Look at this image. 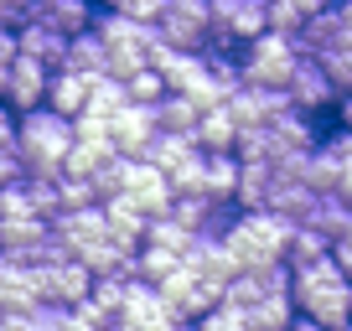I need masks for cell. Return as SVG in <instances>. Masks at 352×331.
<instances>
[{
    "instance_id": "cell-25",
    "label": "cell",
    "mask_w": 352,
    "mask_h": 331,
    "mask_svg": "<svg viewBox=\"0 0 352 331\" xmlns=\"http://www.w3.org/2000/svg\"><path fill=\"white\" fill-rule=\"evenodd\" d=\"M114 145H94V140H78L73 150H67V166H63V176H83V181H94L104 171V166L114 161Z\"/></svg>"
},
{
    "instance_id": "cell-20",
    "label": "cell",
    "mask_w": 352,
    "mask_h": 331,
    "mask_svg": "<svg viewBox=\"0 0 352 331\" xmlns=\"http://www.w3.org/2000/svg\"><path fill=\"white\" fill-rule=\"evenodd\" d=\"M67 73H88V78H104L109 73V42H104L99 32H83L67 42Z\"/></svg>"
},
{
    "instance_id": "cell-32",
    "label": "cell",
    "mask_w": 352,
    "mask_h": 331,
    "mask_svg": "<svg viewBox=\"0 0 352 331\" xmlns=\"http://www.w3.org/2000/svg\"><path fill=\"white\" fill-rule=\"evenodd\" d=\"M124 89H130V104H145V109H155V104L171 93V89H166V78L155 73V67H140V73H135Z\"/></svg>"
},
{
    "instance_id": "cell-12",
    "label": "cell",
    "mask_w": 352,
    "mask_h": 331,
    "mask_svg": "<svg viewBox=\"0 0 352 331\" xmlns=\"http://www.w3.org/2000/svg\"><path fill=\"white\" fill-rule=\"evenodd\" d=\"M347 42H352V36H347V26H342L337 5H331V11H321V16H311L306 32L296 36L300 57H311V62H327V57H331V52H342Z\"/></svg>"
},
{
    "instance_id": "cell-26",
    "label": "cell",
    "mask_w": 352,
    "mask_h": 331,
    "mask_svg": "<svg viewBox=\"0 0 352 331\" xmlns=\"http://www.w3.org/2000/svg\"><path fill=\"white\" fill-rule=\"evenodd\" d=\"M197 150H202V145L192 140V135H166V130H161V135L151 140V150H145V161H151V166H161L166 176H171L176 166L187 161V155H197Z\"/></svg>"
},
{
    "instance_id": "cell-35",
    "label": "cell",
    "mask_w": 352,
    "mask_h": 331,
    "mask_svg": "<svg viewBox=\"0 0 352 331\" xmlns=\"http://www.w3.org/2000/svg\"><path fill=\"white\" fill-rule=\"evenodd\" d=\"M166 5H171V0H114V11L130 16V21H140V26H155L166 16Z\"/></svg>"
},
{
    "instance_id": "cell-15",
    "label": "cell",
    "mask_w": 352,
    "mask_h": 331,
    "mask_svg": "<svg viewBox=\"0 0 352 331\" xmlns=\"http://www.w3.org/2000/svg\"><path fill=\"white\" fill-rule=\"evenodd\" d=\"M94 83H99V78L57 67V73H52V89H47V109H57L63 119H78V114H88V104H94Z\"/></svg>"
},
{
    "instance_id": "cell-30",
    "label": "cell",
    "mask_w": 352,
    "mask_h": 331,
    "mask_svg": "<svg viewBox=\"0 0 352 331\" xmlns=\"http://www.w3.org/2000/svg\"><path fill=\"white\" fill-rule=\"evenodd\" d=\"M130 109V89H124L120 78H99L94 83V104H88V114H99V119H120V114Z\"/></svg>"
},
{
    "instance_id": "cell-48",
    "label": "cell",
    "mask_w": 352,
    "mask_h": 331,
    "mask_svg": "<svg viewBox=\"0 0 352 331\" xmlns=\"http://www.w3.org/2000/svg\"><path fill=\"white\" fill-rule=\"evenodd\" d=\"M187 331H197V326H187Z\"/></svg>"
},
{
    "instance_id": "cell-3",
    "label": "cell",
    "mask_w": 352,
    "mask_h": 331,
    "mask_svg": "<svg viewBox=\"0 0 352 331\" xmlns=\"http://www.w3.org/2000/svg\"><path fill=\"white\" fill-rule=\"evenodd\" d=\"M296 233V222H285L280 212H239V222L228 228V249L239 259V269H270L285 264V243Z\"/></svg>"
},
{
    "instance_id": "cell-11",
    "label": "cell",
    "mask_w": 352,
    "mask_h": 331,
    "mask_svg": "<svg viewBox=\"0 0 352 331\" xmlns=\"http://www.w3.org/2000/svg\"><path fill=\"white\" fill-rule=\"evenodd\" d=\"M124 192L140 202L145 218H166V212H171V202H176L171 176H166L161 166H151V161H130V187H124Z\"/></svg>"
},
{
    "instance_id": "cell-44",
    "label": "cell",
    "mask_w": 352,
    "mask_h": 331,
    "mask_svg": "<svg viewBox=\"0 0 352 331\" xmlns=\"http://www.w3.org/2000/svg\"><path fill=\"white\" fill-rule=\"evenodd\" d=\"M290 331H327V326H316L311 316H296V326H290Z\"/></svg>"
},
{
    "instance_id": "cell-17",
    "label": "cell",
    "mask_w": 352,
    "mask_h": 331,
    "mask_svg": "<svg viewBox=\"0 0 352 331\" xmlns=\"http://www.w3.org/2000/svg\"><path fill=\"white\" fill-rule=\"evenodd\" d=\"M239 119H233V109L228 104H212V109H202V124H197V135L192 140L202 145L208 155H233L239 150Z\"/></svg>"
},
{
    "instance_id": "cell-5",
    "label": "cell",
    "mask_w": 352,
    "mask_h": 331,
    "mask_svg": "<svg viewBox=\"0 0 352 331\" xmlns=\"http://www.w3.org/2000/svg\"><path fill=\"white\" fill-rule=\"evenodd\" d=\"M270 32V0H212V36L208 47H233L243 52L249 42Z\"/></svg>"
},
{
    "instance_id": "cell-1",
    "label": "cell",
    "mask_w": 352,
    "mask_h": 331,
    "mask_svg": "<svg viewBox=\"0 0 352 331\" xmlns=\"http://www.w3.org/2000/svg\"><path fill=\"white\" fill-rule=\"evenodd\" d=\"M290 295H296V310L311 316L316 326H327V331L352 326V279L342 275L337 259H327V264H316V269H300Z\"/></svg>"
},
{
    "instance_id": "cell-38",
    "label": "cell",
    "mask_w": 352,
    "mask_h": 331,
    "mask_svg": "<svg viewBox=\"0 0 352 331\" xmlns=\"http://www.w3.org/2000/svg\"><path fill=\"white\" fill-rule=\"evenodd\" d=\"M73 135H78V140H94V145H114L109 140V119H99V114H78Z\"/></svg>"
},
{
    "instance_id": "cell-6",
    "label": "cell",
    "mask_w": 352,
    "mask_h": 331,
    "mask_svg": "<svg viewBox=\"0 0 352 331\" xmlns=\"http://www.w3.org/2000/svg\"><path fill=\"white\" fill-rule=\"evenodd\" d=\"M166 47L176 52H208V36H212V0H171L166 16L155 21Z\"/></svg>"
},
{
    "instance_id": "cell-29",
    "label": "cell",
    "mask_w": 352,
    "mask_h": 331,
    "mask_svg": "<svg viewBox=\"0 0 352 331\" xmlns=\"http://www.w3.org/2000/svg\"><path fill=\"white\" fill-rule=\"evenodd\" d=\"M182 264H187L182 254H171V249H155V243H140V254H135V269H140L145 285H161V279H171Z\"/></svg>"
},
{
    "instance_id": "cell-14",
    "label": "cell",
    "mask_w": 352,
    "mask_h": 331,
    "mask_svg": "<svg viewBox=\"0 0 352 331\" xmlns=\"http://www.w3.org/2000/svg\"><path fill=\"white\" fill-rule=\"evenodd\" d=\"M47 269V306H83L88 295H94V269H83L78 259H67V264H42Z\"/></svg>"
},
{
    "instance_id": "cell-45",
    "label": "cell",
    "mask_w": 352,
    "mask_h": 331,
    "mask_svg": "<svg viewBox=\"0 0 352 331\" xmlns=\"http://www.w3.org/2000/svg\"><path fill=\"white\" fill-rule=\"evenodd\" d=\"M342 197L352 202V161H347V171H342Z\"/></svg>"
},
{
    "instance_id": "cell-46",
    "label": "cell",
    "mask_w": 352,
    "mask_h": 331,
    "mask_svg": "<svg viewBox=\"0 0 352 331\" xmlns=\"http://www.w3.org/2000/svg\"><path fill=\"white\" fill-rule=\"evenodd\" d=\"M11 269H16V264H11V259H6V254H0V279H6V275H11Z\"/></svg>"
},
{
    "instance_id": "cell-19",
    "label": "cell",
    "mask_w": 352,
    "mask_h": 331,
    "mask_svg": "<svg viewBox=\"0 0 352 331\" xmlns=\"http://www.w3.org/2000/svg\"><path fill=\"white\" fill-rule=\"evenodd\" d=\"M104 218H109V233L120 243H130V249H140L145 243V228H151V218L140 212V202L130 197V192H120V197L104 202Z\"/></svg>"
},
{
    "instance_id": "cell-28",
    "label": "cell",
    "mask_w": 352,
    "mask_h": 331,
    "mask_svg": "<svg viewBox=\"0 0 352 331\" xmlns=\"http://www.w3.org/2000/svg\"><path fill=\"white\" fill-rule=\"evenodd\" d=\"M296 295H270V300H259V306L249 310V326L254 331H290L296 326Z\"/></svg>"
},
{
    "instance_id": "cell-16",
    "label": "cell",
    "mask_w": 352,
    "mask_h": 331,
    "mask_svg": "<svg viewBox=\"0 0 352 331\" xmlns=\"http://www.w3.org/2000/svg\"><path fill=\"white\" fill-rule=\"evenodd\" d=\"M36 21H47L63 36H83L99 21V5L94 0H36Z\"/></svg>"
},
{
    "instance_id": "cell-4",
    "label": "cell",
    "mask_w": 352,
    "mask_h": 331,
    "mask_svg": "<svg viewBox=\"0 0 352 331\" xmlns=\"http://www.w3.org/2000/svg\"><path fill=\"white\" fill-rule=\"evenodd\" d=\"M300 67V47L296 36H280V32H264L259 42L243 47V83L249 89H290V78Z\"/></svg>"
},
{
    "instance_id": "cell-10",
    "label": "cell",
    "mask_w": 352,
    "mask_h": 331,
    "mask_svg": "<svg viewBox=\"0 0 352 331\" xmlns=\"http://www.w3.org/2000/svg\"><path fill=\"white\" fill-rule=\"evenodd\" d=\"M155 135H161V124H155V109H145V104H130V109L109 124V140H114V150H120L124 161H145Z\"/></svg>"
},
{
    "instance_id": "cell-43",
    "label": "cell",
    "mask_w": 352,
    "mask_h": 331,
    "mask_svg": "<svg viewBox=\"0 0 352 331\" xmlns=\"http://www.w3.org/2000/svg\"><path fill=\"white\" fill-rule=\"evenodd\" d=\"M337 5V16H342V26H347V36H352V0H331Z\"/></svg>"
},
{
    "instance_id": "cell-41",
    "label": "cell",
    "mask_w": 352,
    "mask_h": 331,
    "mask_svg": "<svg viewBox=\"0 0 352 331\" xmlns=\"http://www.w3.org/2000/svg\"><path fill=\"white\" fill-rule=\"evenodd\" d=\"M280 5H296L306 21H311V16H321V11H331V0H280Z\"/></svg>"
},
{
    "instance_id": "cell-39",
    "label": "cell",
    "mask_w": 352,
    "mask_h": 331,
    "mask_svg": "<svg viewBox=\"0 0 352 331\" xmlns=\"http://www.w3.org/2000/svg\"><path fill=\"white\" fill-rule=\"evenodd\" d=\"M16 140H21V114L0 99V150H16Z\"/></svg>"
},
{
    "instance_id": "cell-27",
    "label": "cell",
    "mask_w": 352,
    "mask_h": 331,
    "mask_svg": "<svg viewBox=\"0 0 352 331\" xmlns=\"http://www.w3.org/2000/svg\"><path fill=\"white\" fill-rule=\"evenodd\" d=\"M239 176H243V161L239 155H208V197L212 202H233V192H239Z\"/></svg>"
},
{
    "instance_id": "cell-37",
    "label": "cell",
    "mask_w": 352,
    "mask_h": 331,
    "mask_svg": "<svg viewBox=\"0 0 352 331\" xmlns=\"http://www.w3.org/2000/svg\"><path fill=\"white\" fill-rule=\"evenodd\" d=\"M321 67H327V73H331V83H337L342 93H352V42L342 47V52H331V57H327V62H321Z\"/></svg>"
},
{
    "instance_id": "cell-23",
    "label": "cell",
    "mask_w": 352,
    "mask_h": 331,
    "mask_svg": "<svg viewBox=\"0 0 352 331\" xmlns=\"http://www.w3.org/2000/svg\"><path fill=\"white\" fill-rule=\"evenodd\" d=\"M347 222H352V202L342 197V192H331V197H321L316 207H311V218L300 222V228H316L321 238H347Z\"/></svg>"
},
{
    "instance_id": "cell-36",
    "label": "cell",
    "mask_w": 352,
    "mask_h": 331,
    "mask_svg": "<svg viewBox=\"0 0 352 331\" xmlns=\"http://www.w3.org/2000/svg\"><path fill=\"white\" fill-rule=\"evenodd\" d=\"M270 32H280V36H300V32H306V16H300L296 5H280V0H270Z\"/></svg>"
},
{
    "instance_id": "cell-13",
    "label": "cell",
    "mask_w": 352,
    "mask_h": 331,
    "mask_svg": "<svg viewBox=\"0 0 352 331\" xmlns=\"http://www.w3.org/2000/svg\"><path fill=\"white\" fill-rule=\"evenodd\" d=\"M52 233L73 249V259L83 254L88 243L109 238V218H104V207H78V212H57L52 218Z\"/></svg>"
},
{
    "instance_id": "cell-31",
    "label": "cell",
    "mask_w": 352,
    "mask_h": 331,
    "mask_svg": "<svg viewBox=\"0 0 352 331\" xmlns=\"http://www.w3.org/2000/svg\"><path fill=\"white\" fill-rule=\"evenodd\" d=\"M192 238H197V233L176 228L171 218H151V228H145V243H155V249H171V254H182V259H187Z\"/></svg>"
},
{
    "instance_id": "cell-24",
    "label": "cell",
    "mask_w": 352,
    "mask_h": 331,
    "mask_svg": "<svg viewBox=\"0 0 352 331\" xmlns=\"http://www.w3.org/2000/svg\"><path fill=\"white\" fill-rule=\"evenodd\" d=\"M316 202H321V197L306 187V181H275V192H270V212H280V218L296 222V228L311 218V207H316Z\"/></svg>"
},
{
    "instance_id": "cell-22",
    "label": "cell",
    "mask_w": 352,
    "mask_h": 331,
    "mask_svg": "<svg viewBox=\"0 0 352 331\" xmlns=\"http://www.w3.org/2000/svg\"><path fill=\"white\" fill-rule=\"evenodd\" d=\"M155 124H161L166 135H197L202 124V104L187 99V93H166L161 104H155Z\"/></svg>"
},
{
    "instance_id": "cell-47",
    "label": "cell",
    "mask_w": 352,
    "mask_h": 331,
    "mask_svg": "<svg viewBox=\"0 0 352 331\" xmlns=\"http://www.w3.org/2000/svg\"><path fill=\"white\" fill-rule=\"evenodd\" d=\"M94 5H99V11H114V0H94Z\"/></svg>"
},
{
    "instance_id": "cell-33",
    "label": "cell",
    "mask_w": 352,
    "mask_h": 331,
    "mask_svg": "<svg viewBox=\"0 0 352 331\" xmlns=\"http://www.w3.org/2000/svg\"><path fill=\"white\" fill-rule=\"evenodd\" d=\"M192 326H197V331H254V326H249V310L228 306V300H223V306H212L208 316L192 321Z\"/></svg>"
},
{
    "instance_id": "cell-9",
    "label": "cell",
    "mask_w": 352,
    "mask_h": 331,
    "mask_svg": "<svg viewBox=\"0 0 352 331\" xmlns=\"http://www.w3.org/2000/svg\"><path fill=\"white\" fill-rule=\"evenodd\" d=\"M47 89H52V67L36 62V57H16L11 62V78H6V104L16 114H32L47 104Z\"/></svg>"
},
{
    "instance_id": "cell-18",
    "label": "cell",
    "mask_w": 352,
    "mask_h": 331,
    "mask_svg": "<svg viewBox=\"0 0 352 331\" xmlns=\"http://www.w3.org/2000/svg\"><path fill=\"white\" fill-rule=\"evenodd\" d=\"M16 42H21V57H36V62H47L57 73V67L67 62V42H73V36L52 32L47 21H26L21 32H16Z\"/></svg>"
},
{
    "instance_id": "cell-40",
    "label": "cell",
    "mask_w": 352,
    "mask_h": 331,
    "mask_svg": "<svg viewBox=\"0 0 352 331\" xmlns=\"http://www.w3.org/2000/svg\"><path fill=\"white\" fill-rule=\"evenodd\" d=\"M21 181H26L21 150H0V187H21Z\"/></svg>"
},
{
    "instance_id": "cell-8",
    "label": "cell",
    "mask_w": 352,
    "mask_h": 331,
    "mask_svg": "<svg viewBox=\"0 0 352 331\" xmlns=\"http://www.w3.org/2000/svg\"><path fill=\"white\" fill-rule=\"evenodd\" d=\"M290 104H296L300 114H311V119H327V114H337V104H342V89L331 83V73L321 62H311V57H300V67H296V78H290Z\"/></svg>"
},
{
    "instance_id": "cell-2",
    "label": "cell",
    "mask_w": 352,
    "mask_h": 331,
    "mask_svg": "<svg viewBox=\"0 0 352 331\" xmlns=\"http://www.w3.org/2000/svg\"><path fill=\"white\" fill-rule=\"evenodd\" d=\"M73 145H78L73 119H63L57 109L42 104V109L21 114V140H16V150H21V161H26V176H63Z\"/></svg>"
},
{
    "instance_id": "cell-7",
    "label": "cell",
    "mask_w": 352,
    "mask_h": 331,
    "mask_svg": "<svg viewBox=\"0 0 352 331\" xmlns=\"http://www.w3.org/2000/svg\"><path fill=\"white\" fill-rule=\"evenodd\" d=\"M155 290H161V295H166V306H171L176 316L187 321V326H192V321H202V316H208L212 306H223V285H212V279H202L197 269H187V264L176 269L171 279H161V285H155Z\"/></svg>"
},
{
    "instance_id": "cell-42",
    "label": "cell",
    "mask_w": 352,
    "mask_h": 331,
    "mask_svg": "<svg viewBox=\"0 0 352 331\" xmlns=\"http://www.w3.org/2000/svg\"><path fill=\"white\" fill-rule=\"evenodd\" d=\"M337 130H352V93H342L337 104Z\"/></svg>"
},
{
    "instance_id": "cell-21",
    "label": "cell",
    "mask_w": 352,
    "mask_h": 331,
    "mask_svg": "<svg viewBox=\"0 0 352 331\" xmlns=\"http://www.w3.org/2000/svg\"><path fill=\"white\" fill-rule=\"evenodd\" d=\"M331 259V238H321L316 228H296L285 243V269L290 275H300V269H316Z\"/></svg>"
},
{
    "instance_id": "cell-34",
    "label": "cell",
    "mask_w": 352,
    "mask_h": 331,
    "mask_svg": "<svg viewBox=\"0 0 352 331\" xmlns=\"http://www.w3.org/2000/svg\"><path fill=\"white\" fill-rule=\"evenodd\" d=\"M78 207H104V202H99V192H94V181L63 176V212H78Z\"/></svg>"
}]
</instances>
